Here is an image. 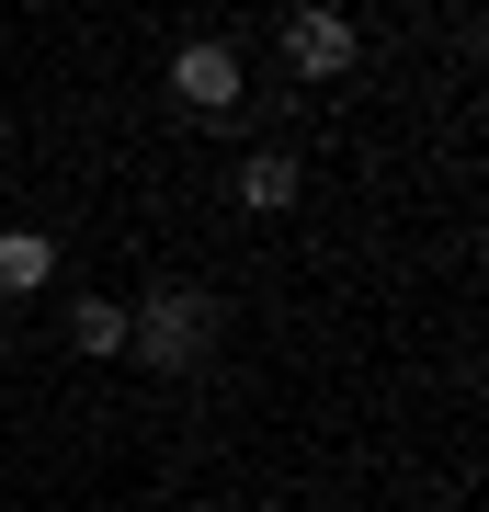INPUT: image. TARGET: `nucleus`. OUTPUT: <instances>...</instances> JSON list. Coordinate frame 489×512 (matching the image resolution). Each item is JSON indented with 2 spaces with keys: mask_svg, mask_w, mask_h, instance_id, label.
<instances>
[{
  "mask_svg": "<svg viewBox=\"0 0 489 512\" xmlns=\"http://www.w3.org/2000/svg\"><path fill=\"white\" fill-rule=\"evenodd\" d=\"M262 512H296V501H262Z\"/></svg>",
  "mask_w": 489,
  "mask_h": 512,
  "instance_id": "0eeeda50",
  "label": "nucleus"
},
{
  "mask_svg": "<svg viewBox=\"0 0 489 512\" xmlns=\"http://www.w3.org/2000/svg\"><path fill=\"white\" fill-rule=\"evenodd\" d=\"M217 342V296L205 285H148V308H126V353L148 376H194Z\"/></svg>",
  "mask_w": 489,
  "mask_h": 512,
  "instance_id": "f257e3e1",
  "label": "nucleus"
},
{
  "mask_svg": "<svg viewBox=\"0 0 489 512\" xmlns=\"http://www.w3.org/2000/svg\"><path fill=\"white\" fill-rule=\"evenodd\" d=\"M296 194H308V171H296L285 148H251V160H239V205H251V217H285Z\"/></svg>",
  "mask_w": 489,
  "mask_h": 512,
  "instance_id": "20e7f679",
  "label": "nucleus"
},
{
  "mask_svg": "<svg viewBox=\"0 0 489 512\" xmlns=\"http://www.w3.org/2000/svg\"><path fill=\"white\" fill-rule=\"evenodd\" d=\"M69 353L80 365H114V353H126V308H114V296H69Z\"/></svg>",
  "mask_w": 489,
  "mask_h": 512,
  "instance_id": "423d86ee",
  "label": "nucleus"
},
{
  "mask_svg": "<svg viewBox=\"0 0 489 512\" xmlns=\"http://www.w3.org/2000/svg\"><path fill=\"white\" fill-rule=\"evenodd\" d=\"M353 46H364V35H353L342 12H285V57H296V80H342Z\"/></svg>",
  "mask_w": 489,
  "mask_h": 512,
  "instance_id": "7ed1b4c3",
  "label": "nucleus"
},
{
  "mask_svg": "<svg viewBox=\"0 0 489 512\" xmlns=\"http://www.w3.org/2000/svg\"><path fill=\"white\" fill-rule=\"evenodd\" d=\"M171 103H182V114H239V103H251L239 46H228V35H182V46H171Z\"/></svg>",
  "mask_w": 489,
  "mask_h": 512,
  "instance_id": "f03ea898",
  "label": "nucleus"
},
{
  "mask_svg": "<svg viewBox=\"0 0 489 512\" xmlns=\"http://www.w3.org/2000/svg\"><path fill=\"white\" fill-rule=\"evenodd\" d=\"M57 285V239L46 228H0V296H46Z\"/></svg>",
  "mask_w": 489,
  "mask_h": 512,
  "instance_id": "39448f33",
  "label": "nucleus"
}]
</instances>
